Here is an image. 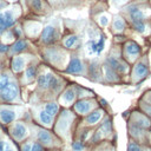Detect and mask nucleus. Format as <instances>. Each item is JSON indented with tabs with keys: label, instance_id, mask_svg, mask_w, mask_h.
Returning a JSON list of instances; mask_svg holds the SVG:
<instances>
[{
	"label": "nucleus",
	"instance_id": "obj_32",
	"mask_svg": "<svg viewBox=\"0 0 151 151\" xmlns=\"http://www.w3.org/2000/svg\"><path fill=\"white\" fill-rule=\"evenodd\" d=\"M90 151H116V138L103 140L96 145L90 146Z\"/></svg>",
	"mask_w": 151,
	"mask_h": 151
},
{
	"label": "nucleus",
	"instance_id": "obj_47",
	"mask_svg": "<svg viewBox=\"0 0 151 151\" xmlns=\"http://www.w3.org/2000/svg\"><path fill=\"white\" fill-rule=\"evenodd\" d=\"M8 51H9V45L0 42V55H7Z\"/></svg>",
	"mask_w": 151,
	"mask_h": 151
},
{
	"label": "nucleus",
	"instance_id": "obj_42",
	"mask_svg": "<svg viewBox=\"0 0 151 151\" xmlns=\"http://www.w3.org/2000/svg\"><path fill=\"white\" fill-rule=\"evenodd\" d=\"M11 31H12V33H13V35H14V38H15V40H17V39L25 38V37H24L22 26H20L18 22H17V24H15L13 27H11Z\"/></svg>",
	"mask_w": 151,
	"mask_h": 151
},
{
	"label": "nucleus",
	"instance_id": "obj_26",
	"mask_svg": "<svg viewBox=\"0 0 151 151\" xmlns=\"http://www.w3.org/2000/svg\"><path fill=\"white\" fill-rule=\"evenodd\" d=\"M59 44L64 48H66L68 52H74V51L83 48V37H81V34L68 33V34L61 37Z\"/></svg>",
	"mask_w": 151,
	"mask_h": 151
},
{
	"label": "nucleus",
	"instance_id": "obj_15",
	"mask_svg": "<svg viewBox=\"0 0 151 151\" xmlns=\"http://www.w3.org/2000/svg\"><path fill=\"white\" fill-rule=\"evenodd\" d=\"M20 15H21V7L17 4L0 11V35L6 29L13 27L19 21Z\"/></svg>",
	"mask_w": 151,
	"mask_h": 151
},
{
	"label": "nucleus",
	"instance_id": "obj_24",
	"mask_svg": "<svg viewBox=\"0 0 151 151\" xmlns=\"http://www.w3.org/2000/svg\"><path fill=\"white\" fill-rule=\"evenodd\" d=\"M20 53H37V50L32 47L31 40H28L27 38H21V39H17L14 42L9 45V51L7 57L9 58L12 55Z\"/></svg>",
	"mask_w": 151,
	"mask_h": 151
},
{
	"label": "nucleus",
	"instance_id": "obj_19",
	"mask_svg": "<svg viewBox=\"0 0 151 151\" xmlns=\"http://www.w3.org/2000/svg\"><path fill=\"white\" fill-rule=\"evenodd\" d=\"M29 113H31V119L42 126V127H46V129H50L52 130L53 127V124H54V120H55V117H52L51 114H48L44 107L41 106V104H35L33 107H31L29 110Z\"/></svg>",
	"mask_w": 151,
	"mask_h": 151
},
{
	"label": "nucleus",
	"instance_id": "obj_43",
	"mask_svg": "<svg viewBox=\"0 0 151 151\" xmlns=\"http://www.w3.org/2000/svg\"><path fill=\"white\" fill-rule=\"evenodd\" d=\"M7 140H8L7 134L2 130H0V151H4L5 150V146L7 144Z\"/></svg>",
	"mask_w": 151,
	"mask_h": 151
},
{
	"label": "nucleus",
	"instance_id": "obj_44",
	"mask_svg": "<svg viewBox=\"0 0 151 151\" xmlns=\"http://www.w3.org/2000/svg\"><path fill=\"white\" fill-rule=\"evenodd\" d=\"M139 98H140L142 100H144V101H146L147 104L151 105V88L145 90V91L142 93V96H140Z\"/></svg>",
	"mask_w": 151,
	"mask_h": 151
},
{
	"label": "nucleus",
	"instance_id": "obj_12",
	"mask_svg": "<svg viewBox=\"0 0 151 151\" xmlns=\"http://www.w3.org/2000/svg\"><path fill=\"white\" fill-rule=\"evenodd\" d=\"M0 104H21L24 100L21 98V86L15 77L4 90L0 91Z\"/></svg>",
	"mask_w": 151,
	"mask_h": 151
},
{
	"label": "nucleus",
	"instance_id": "obj_31",
	"mask_svg": "<svg viewBox=\"0 0 151 151\" xmlns=\"http://www.w3.org/2000/svg\"><path fill=\"white\" fill-rule=\"evenodd\" d=\"M130 27L133 32L137 34H140L143 37H150L151 35V27L149 26L147 20H138V21H132L129 22Z\"/></svg>",
	"mask_w": 151,
	"mask_h": 151
},
{
	"label": "nucleus",
	"instance_id": "obj_45",
	"mask_svg": "<svg viewBox=\"0 0 151 151\" xmlns=\"http://www.w3.org/2000/svg\"><path fill=\"white\" fill-rule=\"evenodd\" d=\"M4 151H19V150H18V145H17L14 142H12L9 138H8L7 144H6L5 150H4Z\"/></svg>",
	"mask_w": 151,
	"mask_h": 151
},
{
	"label": "nucleus",
	"instance_id": "obj_49",
	"mask_svg": "<svg viewBox=\"0 0 151 151\" xmlns=\"http://www.w3.org/2000/svg\"><path fill=\"white\" fill-rule=\"evenodd\" d=\"M113 1V4H116V5H124V4H126L129 0H112Z\"/></svg>",
	"mask_w": 151,
	"mask_h": 151
},
{
	"label": "nucleus",
	"instance_id": "obj_11",
	"mask_svg": "<svg viewBox=\"0 0 151 151\" xmlns=\"http://www.w3.org/2000/svg\"><path fill=\"white\" fill-rule=\"evenodd\" d=\"M5 127H6L8 138L15 144H19L31 137V130H29L28 123L25 119L15 120Z\"/></svg>",
	"mask_w": 151,
	"mask_h": 151
},
{
	"label": "nucleus",
	"instance_id": "obj_39",
	"mask_svg": "<svg viewBox=\"0 0 151 151\" xmlns=\"http://www.w3.org/2000/svg\"><path fill=\"white\" fill-rule=\"evenodd\" d=\"M137 109L140 110L146 117H149L151 119V105L150 104H147L146 101H144L140 98H138V100H137Z\"/></svg>",
	"mask_w": 151,
	"mask_h": 151
},
{
	"label": "nucleus",
	"instance_id": "obj_27",
	"mask_svg": "<svg viewBox=\"0 0 151 151\" xmlns=\"http://www.w3.org/2000/svg\"><path fill=\"white\" fill-rule=\"evenodd\" d=\"M101 76H103V84L104 85H118L123 84L125 80L124 78L118 74L113 68L101 61Z\"/></svg>",
	"mask_w": 151,
	"mask_h": 151
},
{
	"label": "nucleus",
	"instance_id": "obj_14",
	"mask_svg": "<svg viewBox=\"0 0 151 151\" xmlns=\"http://www.w3.org/2000/svg\"><path fill=\"white\" fill-rule=\"evenodd\" d=\"M60 39H61V32L59 26L55 22H50L42 27L41 33L37 39V42L40 47H42V46L59 44Z\"/></svg>",
	"mask_w": 151,
	"mask_h": 151
},
{
	"label": "nucleus",
	"instance_id": "obj_7",
	"mask_svg": "<svg viewBox=\"0 0 151 151\" xmlns=\"http://www.w3.org/2000/svg\"><path fill=\"white\" fill-rule=\"evenodd\" d=\"M106 65H109L111 68H113L118 74H120L123 78L125 76H129L131 65H129L120 54V45H113L109 52L105 54V57L101 60Z\"/></svg>",
	"mask_w": 151,
	"mask_h": 151
},
{
	"label": "nucleus",
	"instance_id": "obj_28",
	"mask_svg": "<svg viewBox=\"0 0 151 151\" xmlns=\"http://www.w3.org/2000/svg\"><path fill=\"white\" fill-rule=\"evenodd\" d=\"M42 25L39 21L35 20H27L22 25V31H24V37L27 38L28 40H37L41 33Z\"/></svg>",
	"mask_w": 151,
	"mask_h": 151
},
{
	"label": "nucleus",
	"instance_id": "obj_21",
	"mask_svg": "<svg viewBox=\"0 0 151 151\" xmlns=\"http://www.w3.org/2000/svg\"><path fill=\"white\" fill-rule=\"evenodd\" d=\"M106 113H107V111L105 109H103V107L99 106L96 110H93L92 112H90L88 114H86L85 117L79 118V122H78V125L77 126L94 129L101 122V119L105 117Z\"/></svg>",
	"mask_w": 151,
	"mask_h": 151
},
{
	"label": "nucleus",
	"instance_id": "obj_51",
	"mask_svg": "<svg viewBox=\"0 0 151 151\" xmlns=\"http://www.w3.org/2000/svg\"><path fill=\"white\" fill-rule=\"evenodd\" d=\"M5 1H7V2H13V1H14V2H15L17 0H5Z\"/></svg>",
	"mask_w": 151,
	"mask_h": 151
},
{
	"label": "nucleus",
	"instance_id": "obj_2",
	"mask_svg": "<svg viewBox=\"0 0 151 151\" xmlns=\"http://www.w3.org/2000/svg\"><path fill=\"white\" fill-rule=\"evenodd\" d=\"M79 122V117L71 110V109H64L61 107L59 113L55 117L52 131L65 143L71 144L73 140V134L77 129Z\"/></svg>",
	"mask_w": 151,
	"mask_h": 151
},
{
	"label": "nucleus",
	"instance_id": "obj_36",
	"mask_svg": "<svg viewBox=\"0 0 151 151\" xmlns=\"http://www.w3.org/2000/svg\"><path fill=\"white\" fill-rule=\"evenodd\" d=\"M14 78H15V76H14L8 68L1 71V72H0V91L4 90Z\"/></svg>",
	"mask_w": 151,
	"mask_h": 151
},
{
	"label": "nucleus",
	"instance_id": "obj_4",
	"mask_svg": "<svg viewBox=\"0 0 151 151\" xmlns=\"http://www.w3.org/2000/svg\"><path fill=\"white\" fill-rule=\"evenodd\" d=\"M26 122L28 123L32 139L39 142L46 150H64L65 149L66 144L52 130L35 124L32 119L26 120Z\"/></svg>",
	"mask_w": 151,
	"mask_h": 151
},
{
	"label": "nucleus",
	"instance_id": "obj_16",
	"mask_svg": "<svg viewBox=\"0 0 151 151\" xmlns=\"http://www.w3.org/2000/svg\"><path fill=\"white\" fill-rule=\"evenodd\" d=\"M123 13L125 14L127 21L132 22L138 20H147V18L151 15V9L150 7H146V5L144 4L132 2L123 8Z\"/></svg>",
	"mask_w": 151,
	"mask_h": 151
},
{
	"label": "nucleus",
	"instance_id": "obj_48",
	"mask_svg": "<svg viewBox=\"0 0 151 151\" xmlns=\"http://www.w3.org/2000/svg\"><path fill=\"white\" fill-rule=\"evenodd\" d=\"M98 103H99V106L103 107V109H105V110L109 107V101L106 99L101 98V97H98Z\"/></svg>",
	"mask_w": 151,
	"mask_h": 151
},
{
	"label": "nucleus",
	"instance_id": "obj_9",
	"mask_svg": "<svg viewBox=\"0 0 151 151\" xmlns=\"http://www.w3.org/2000/svg\"><path fill=\"white\" fill-rule=\"evenodd\" d=\"M105 47H106L105 35L100 31H96V32L92 31L91 34L88 33V40L83 46V52L87 59L94 58V57L99 58L101 53L104 52Z\"/></svg>",
	"mask_w": 151,
	"mask_h": 151
},
{
	"label": "nucleus",
	"instance_id": "obj_22",
	"mask_svg": "<svg viewBox=\"0 0 151 151\" xmlns=\"http://www.w3.org/2000/svg\"><path fill=\"white\" fill-rule=\"evenodd\" d=\"M125 113H127L126 123H130V124H132L134 126H138L140 129H144V130H149L151 127V119L149 117H146L137 107L129 111V112H125Z\"/></svg>",
	"mask_w": 151,
	"mask_h": 151
},
{
	"label": "nucleus",
	"instance_id": "obj_29",
	"mask_svg": "<svg viewBox=\"0 0 151 151\" xmlns=\"http://www.w3.org/2000/svg\"><path fill=\"white\" fill-rule=\"evenodd\" d=\"M126 130H127V137L130 139H133L142 144H147V130L140 129L130 123H126Z\"/></svg>",
	"mask_w": 151,
	"mask_h": 151
},
{
	"label": "nucleus",
	"instance_id": "obj_25",
	"mask_svg": "<svg viewBox=\"0 0 151 151\" xmlns=\"http://www.w3.org/2000/svg\"><path fill=\"white\" fill-rule=\"evenodd\" d=\"M88 80L94 83L103 84V76H101V61L99 58H88L87 59V77Z\"/></svg>",
	"mask_w": 151,
	"mask_h": 151
},
{
	"label": "nucleus",
	"instance_id": "obj_53",
	"mask_svg": "<svg viewBox=\"0 0 151 151\" xmlns=\"http://www.w3.org/2000/svg\"><path fill=\"white\" fill-rule=\"evenodd\" d=\"M136 1H140V0H136Z\"/></svg>",
	"mask_w": 151,
	"mask_h": 151
},
{
	"label": "nucleus",
	"instance_id": "obj_17",
	"mask_svg": "<svg viewBox=\"0 0 151 151\" xmlns=\"http://www.w3.org/2000/svg\"><path fill=\"white\" fill-rule=\"evenodd\" d=\"M38 55L35 53H20V54H15L9 57L8 60V70L15 76L18 77Z\"/></svg>",
	"mask_w": 151,
	"mask_h": 151
},
{
	"label": "nucleus",
	"instance_id": "obj_8",
	"mask_svg": "<svg viewBox=\"0 0 151 151\" xmlns=\"http://www.w3.org/2000/svg\"><path fill=\"white\" fill-rule=\"evenodd\" d=\"M151 76V67L147 54H143L136 63L131 65L129 73V83L131 85H138Z\"/></svg>",
	"mask_w": 151,
	"mask_h": 151
},
{
	"label": "nucleus",
	"instance_id": "obj_37",
	"mask_svg": "<svg viewBox=\"0 0 151 151\" xmlns=\"http://www.w3.org/2000/svg\"><path fill=\"white\" fill-rule=\"evenodd\" d=\"M71 146V151H86L88 146L87 142H84V140H80V139H73L70 144Z\"/></svg>",
	"mask_w": 151,
	"mask_h": 151
},
{
	"label": "nucleus",
	"instance_id": "obj_30",
	"mask_svg": "<svg viewBox=\"0 0 151 151\" xmlns=\"http://www.w3.org/2000/svg\"><path fill=\"white\" fill-rule=\"evenodd\" d=\"M111 32L114 35H122L126 28H127V22L122 15H114L111 19Z\"/></svg>",
	"mask_w": 151,
	"mask_h": 151
},
{
	"label": "nucleus",
	"instance_id": "obj_40",
	"mask_svg": "<svg viewBox=\"0 0 151 151\" xmlns=\"http://www.w3.org/2000/svg\"><path fill=\"white\" fill-rule=\"evenodd\" d=\"M14 41H15V38H14V35H13V33H12L11 28L6 29V31L0 35V42H4V44H8V45H11V44H12V42H14Z\"/></svg>",
	"mask_w": 151,
	"mask_h": 151
},
{
	"label": "nucleus",
	"instance_id": "obj_52",
	"mask_svg": "<svg viewBox=\"0 0 151 151\" xmlns=\"http://www.w3.org/2000/svg\"><path fill=\"white\" fill-rule=\"evenodd\" d=\"M47 151H64V150H47Z\"/></svg>",
	"mask_w": 151,
	"mask_h": 151
},
{
	"label": "nucleus",
	"instance_id": "obj_13",
	"mask_svg": "<svg viewBox=\"0 0 151 151\" xmlns=\"http://www.w3.org/2000/svg\"><path fill=\"white\" fill-rule=\"evenodd\" d=\"M120 54L129 65H132L144 54V51L140 44L137 42L136 40L125 39L120 44Z\"/></svg>",
	"mask_w": 151,
	"mask_h": 151
},
{
	"label": "nucleus",
	"instance_id": "obj_3",
	"mask_svg": "<svg viewBox=\"0 0 151 151\" xmlns=\"http://www.w3.org/2000/svg\"><path fill=\"white\" fill-rule=\"evenodd\" d=\"M38 52H39V58L42 64L59 72L64 71V68L66 67L68 63L70 54H71V52L64 48L60 44L39 47Z\"/></svg>",
	"mask_w": 151,
	"mask_h": 151
},
{
	"label": "nucleus",
	"instance_id": "obj_1",
	"mask_svg": "<svg viewBox=\"0 0 151 151\" xmlns=\"http://www.w3.org/2000/svg\"><path fill=\"white\" fill-rule=\"evenodd\" d=\"M67 84L68 80H66L64 77L58 76L51 67L41 64L39 74L35 79V87L32 96L38 97L41 103L57 99L59 93L67 86Z\"/></svg>",
	"mask_w": 151,
	"mask_h": 151
},
{
	"label": "nucleus",
	"instance_id": "obj_38",
	"mask_svg": "<svg viewBox=\"0 0 151 151\" xmlns=\"http://www.w3.org/2000/svg\"><path fill=\"white\" fill-rule=\"evenodd\" d=\"M111 22V15L107 13H100L97 15V24L101 28H107Z\"/></svg>",
	"mask_w": 151,
	"mask_h": 151
},
{
	"label": "nucleus",
	"instance_id": "obj_46",
	"mask_svg": "<svg viewBox=\"0 0 151 151\" xmlns=\"http://www.w3.org/2000/svg\"><path fill=\"white\" fill-rule=\"evenodd\" d=\"M31 151H47L39 142H37V140H34L33 139V142H32V147H31Z\"/></svg>",
	"mask_w": 151,
	"mask_h": 151
},
{
	"label": "nucleus",
	"instance_id": "obj_18",
	"mask_svg": "<svg viewBox=\"0 0 151 151\" xmlns=\"http://www.w3.org/2000/svg\"><path fill=\"white\" fill-rule=\"evenodd\" d=\"M41 60L39 57H37L19 76H18V81L20 86H28L35 83V79L39 74V70L41 66Z\"/></svg>",
	"mask_w": 151,
	"mask_h": 151
},
{
	"label": "nucleus",
	"instance_id": "obj_6",
	"mask_svg": "<svg viewBox=\"0 0 151 151\" xmlns=\"http://www.w3.org/2000/svg\"><path fill=\"white\" fill-rule=\"evenodd\" d=\"M61 73L74 77H87V58L84 55L83 48L71 52L68 63Z\"/></svg>",
	"mask_w": 151,
	"mask_h": 151
},
{
	"label": "nucleus",
	"instance_id": "obj_41",
	"mask_svg": "<svg viewBox=\"0 0 151 151\" xmlns=\"http://www.w3.org/2000/svg\"><path fill=\"white\" fill-rule=\"evenodd\" d=\"M32 142H33V139H32V137H29V138L25 139L24 142L17 144V145H18V150H19V151H31Z\"/></svg>",
	"mask_w": 151,
	"mask_h": 151
},
{
	"label": "nucleus",
	"instance_id": "obj_23",
	"mask_svg": "<svg viewBox=\"0 0 151 151\" xmlns=\"http://www.w3.org/2000/svg\"><path fill=\"white\" fill-rule=\"evenodd\" d=\"M76 100H77V93H76L73 83H68L67 86L57 97L58 104L60 105V107H64V109H71V106L76 103Z\"/></svg>",
	"mask_w": 151,
	"mask_h": 151
},
{
	"label": "nucleus",
	"instance_id": "obj_10",
	"mask_svg": "<svg viewBox=\"0 0 151 151\" xmlns=\"http://www.w3.org/2000/svg\"><path fill=\"white\" fill-rule=\"evenodd\" d=\"M26 111L21 104H0V125L7 126L15 120L22 119Z\"/></svg>",
	"mask_w": 151,
	"mask_h": 151
},
{
	"label": "nucleus",
	"instance_id": "obj_20",
	"mask_svg": "<svg viewBox=\"0 0 151 151\" xmlns=\"http://www.w3.org/2000/svg\"><path fill=\"white\" fill-rule=\"evenodd\" d=\"M99 107L98 103V97H90V98H83V99H77L76 103L71 106V110L79 117H85L93 110Z\"/></svg>",
	"mask_w": 151,
	"mask_h": 151
},
{
	"label": "nucleus",
	"instance_id": "obj_35",
	"mask_svg": "<svg viewBox=\"0 0 151 151\" xmlns=\"http://www.w3.org/2000/svg\"><path fill=\"white\" fill-rule=\"evenodd\" d=\"M126 151H151V147L147 144H142V143H138V142L129 138Z\"/></svg>",
	"mask_w": 151,
	"mask_h": 151
},
{
	"label": "nucleus",
	"instance_id": "obj_34",
	"mask_svg": "<svg viewBox=\"0 0 151 151\" xmlns=\"http://www.w3.org/2000/svg\"><path fill=\"white\" fill-rule=\"evenodd\" d=\"M73 86H74V90H76V93H77V99H83V98H90V97H97L96 93L90 90V88H86L79 84H76L73 83Z\"/></svg>",
	"mask_w": 151,
	"mask_h": 151
},
{
	"label": "nucleus",
	"instance_id": "obj_50",
	"mask_svg": "<svg viewBox=\"0 0 151 151\" xmlns=\"http://www.w3.org/2000/svg\"><path fill=\"white\" fill-rule=\"evenodd\" d=\"M4 70H7V68H5V67H4V66L0 64V72H1V71H4Z\"/></svg>",
	"mask_w": 151,
	"mask_h": 151
},
{
	"label": "nucleus",
	"instance_id": "obj_33",
	"mask_svg": "<svg viewBox=\"0 0 151 151\" xmlns=\"http://www.w3.org/2000/svg\"><path fill=\"white\" fill-rule=\"evenodd\" d=\"M41 104V106L44 107V110L48 113V114H51L52 117H57V114L59 113V111H60V105L58 104V101L55 100V99H52V100H46V101H42V103H40Z\"/></svg>",
	"mask_w": 151,
	"mask_h": 151
},
{
	"label": "nucleus",
	"instance_id": "obj_5",
	"mask_svg": "<svg viewBox=\"0 0 151 151\" xmlns=\"http://www.w3.org/2000/svg\"><path fill=\"white\" fill-rule=\"evenodd\" d=\"M114 138H116V132L113 126V118L110 113H106L105 117L101 119V122L93 129L87 144L88 146H92L103 140L114 139Z\"/></svg>",
	"mask_w": 151,
	"mask_h": 151
}]
</instances>
